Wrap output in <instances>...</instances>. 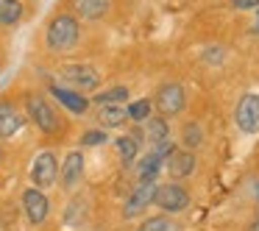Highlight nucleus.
Here are the masks:
<instances>
[{"label": "nucleus", "mask_w": 259, "mask_h": 231, "mask_svg": "<svg viewBox=\"0 0 259 231\" xmlns=\"http://www.w3.org/2000/svg\"><path fill=\"white\" fill-rule=\"evenodd\" d=\"M156 178H148V181H140V187H137L134 192H131V198L125 201V209L123 214L125 217H137V214H142L148 206L153 203V195H156Z\"/></svg>", "instance_id": "nucleus-9"}, {"label": "nucleus", "mask_w": 259, "mask_h": 231, "mask_svg": "<svg viewBox=\"0 0 259 231\" xmlns=\"http://www.w3.org/2000/svg\"><path fill=\"white\" fill-rule=\"evenodd\" d=\"M59 178V162L53 151H42L34 156V164H31V181H34L36 190H48L53 187Z\"/></svg>", "instance_id": "nucleus-4"}, {"label": "nucleus", "mask_w": 259, "mask_h": 231, "mask_svg": "<svg viewBox=\"0 0 259 231\" xmlns=\"http://www.w3.org/2000/svg\"><path fill=\"white\" fill-rule=\"evenodd\" d=\"M128 120V112L125 106H98V123L103 128H117Z\"/></svg>", "instance_id": "nucleus-17"}, {"label": "nucleus", "mask_w": 259, "mask_h": 231, "mask_svg": "<svg viewBox=\"0 0 259 231\" xmlns=\"http://www.w3.org/2000/svg\"><path fill=\"white\" fill-rule=\"evenodd\" d=\"M51 95L56 98V101L62 103V106L67 109L70 114H84L87 109H90V101H87L81 92L70 89V86H56V84H53V86H51Z\"/></svg>", "instance_id": "nucleus-10"}, {"label": "nucleus", "mask_w": 259, "mask_h": 231, "mask_svg": "<svg viewBox=\"0 0 259 231\" xmlns=\"http://www.w3.org/2000/svg\"><path fill=\"white\" fill-rule=\"evenodd\" d=\"M25 109H28L31 123H34L42 134L56 136L59 131H62V120H59L56 109H53L42 95H28V98H25Z\"/></svg>", "instance_id": "nucleus-2"}, {"label": "nucleus", "mask_w": 259, "mask_h": 231, "mask_svg": "<svg viewBox=\"0 0 259 231\" xmlns=\"http://www.w3.org/2000/svg\"><path fill=\"white\" fill-rule=\"evenodd\" d=\"M256 192H259V190H256Z\"/></svg>", "instance_id": "nucleus-29"}, {"label": "nucleus", "mask_w": 259, "mask_h": 231, "mask_svg": "<svg viewBox=\"0 0 259 231\" xmlns=\"http://www.w3.org/2000/svg\"><path fill=\"white\" fill-rule=\"evenodd\" d=\"M153 203H156L162 212H184L190 206V192L179 184H164V187H156V195H153Z\"/></svg>", "instance_id": "nucleus-5"}, {"label": "nucleus", "mask_w": 259, "mask_h": 231, "mask_svg": "<svg viewBox=\"0 0 259 231\" xmlns=\"http://www.w3.org/2000/svg\"><path fill=\"white\" fill-rule=\"evenodd\" d=\"M112 0H73V12L81 20H101L109 14Z\"/></svg>", "instance_id": "nucleus-14"}, {"label": "nucleus", "mask_w": 259, "mask_h": 231, "mask_svg": "<svg viewBox=\"0 0 259 231\" xmlns=\"http://www.w3.org/2000/svg\"><path fill=\"white\" fill-rule=\"evenodd\" d=\"M0 162H3V148H0Z\"/></svg>", "instance_id": "nucleus-28"}, {"label": "nucleus", "mask_w": 259, "mask_h": 231, "mask_svg": "<svg viewBox=\"0 0 259 231\" xmlns=\"http://www.w3.org/2000/svg\"><path fill=\"white\" fill-rule=\"evenodd\" d=\"M253 31L259 34V9H256V25H253Z\"/></svg>", "instance_id": "nucleus-26"}, {"label": "nucleus", "mask_w": 259, "mask_h": 231, "mask_svg": "<svg viewBox=\"0 0 259 231\" xmlns=\"http://www.w3.org/2000/svg\"><path fill=\"white\" fill-rule=\"evenodd\" d=\"M251 231H259V220H256V223H251Z\"/></svg>", "instance_id": "nucleus-27"}, {"label": "nucleus", "mask_w": 259, "mask_h": 231, "mask_svg": "<svg viewBox=\"0 0 259 231\" xmlns=\"http://www.w3.org/2000/svg\"><path fill=\"white\" fill-rule=\"evenodd\" d=\"M59 175H62V187H64V190H73V187L78 184L81 175H84V156H81V151L67 153V159H64Z\"/></svg>", "instance_id": "nucleus-12"}, {"label": "nucleus", "mask_w": 259, "mask_h": 231, "mask_svg": "<svg viewBox=\"0 0 259 231\" xmlns=\"http://www.w3.org/2000/svg\"><path fill=\"white\" fill-rule=\"evenodd\" d=\"M140 136L142 134H125V136H117V142H114V148H117V153H120V162H123L125 167L134 164L137 153H140V145H142Z\"/></svg>", "instance_id": "nucleus-15"}, {"label": "nucleus", "mask_w": 259, "mask_h": 231, "mask_svg": "<svg viewBox=\"0 0 259 231\" xmlns=\"http://www.w3.org/2000/svg\"><path fill=\"white\" fill-rule=\"evenodd\" d=\"M25 117L20 114V109L14 103H0V140H9L23 128Z\"/></svg>", "instance_id": "nucleus-13"}, {"label": "nucleus", "mask_w": 259, "mask_h": 231, "mask_svg": "<svg viewBox=\"0 0 259 231\" xmlns=\"http://www.w3.org/2000/svg\"><path fill=\"white\" fill-rule=\"evenodd\" d=\"M145 123H148L145 136H148L151 145H159V142L170 140V128H167V120H164V117H148Z\"/></svg>", "instance_id": "nucleus-18"}, {"label": "nucleus", "mask_w": 259, "mask_h": 231, "mask_svg": "<svg viewBox=\"0 0 259 231\" xmlns=\"http://www.w3.org/2000/svg\"><path fill=\"white\" fill-rule=\"evenodd\" d=\"M62 81L75 92H92L101 86V75H98V70L92 64H64Z\"/></svg>", "instance_id": "nucleus-3"}, {"label": "nucleus", "mask_w": 259, "mask_h": 231, "mask_svg": "<svg viewBox=\"0 0 259 231\" xmlns=\"http://www.w3.org/2000/svg\"><path fill=\"white\" fill-rule=\"evenodd\" d=\"M137 231H176V223L167 214H156V217H148Z\"/></svg>", "instance_id": "nucleus-22"}, {"label": "nucleus", "mask_w": 259, "mask_h": 231, "mask_svg": "<svg viewBox=\"0 0 259 231\" xmlns=\"http://www.w3.org/2000/svg\"><path fill=\"white\" fill-rule=\"evenodd\" d=\"M181 142H184L187 148H198L203 142L201 128H198V125H184V136H181Z\"/></svg>", "instance_id": "nucleus-23"}, {"label": "nucleus", "mask_w": 259, "mask_h": 231, "mask_svg": "<svg viewBox=\"0 0 259 231\" xmlns=\"http://www.w3.org/2000/svg\"><path fill=\"white\" fill-rule=\"evenodd\" d=\"M81 39V23L73 12H59L45 25V45L51 53H70Z\"/></svg>", "instance_id": "nucleus-1"}, {"label": "nucleus", "mask_w": 259, "mask_h": 231, "mask_svg": "<svg viewBox=\"0 0 259 231\" xmlns=\"http://www.w3.org/2000/svg\"><path fill=\"white\" fill-rule=\"evenodd\" d=\"M25 14V3L23 0H0V28L17 25Z\"/></svg>", "instance_id": "nucleus-16"}, {"label": "nucleus", "mask_w": 259, "mask_h": 231, "mask_svg": "<svg viewBox=\"0 0 259 231\" xmlns=\"http://www.w3.org/2000/svg\"><path fill=\"white\" fill-rule=\"evenodd\" d=\"M151 109L153 103L148 101V98H142V101H134L125 112H128V120H134V123H145L148 117H151Z\"/></svg>", "instance_id": "nucleus-21"}, {"label": "nucleus", "mask_w": 259, "mask_h": 231, "mask_svg": "<svg viewBox=\"0 0 259 231\" xmlns=\"http://www.w3.org/2000/svg\"><path fill=\"white\" fill-rule=\"evenodd\" d=\"M106 142V131L103 128H92L81 136V145H103Z\"/></svg>", "instance_id": "nucleus-24"}, {"label": "nucleus", "mask_w": 259, "mask_h": 231, "mask_svg": "<svg viewBox=\"0 0 259 231\" xmlns=\"http://www.w3.org/2000/svg\"><path fill=\"white\" fill-rule=\"evenodd\" d=\"M23 209H25V217H28L31 225H42L48 220V212H51V203H48V195L36 187L23 192Z\"/></svg>", "instance_id": "nucleus-7"}, {"label": "nucleus", "mask_w": 259, "mask_h": 231, "mask_svg": "<svg viewBox=\"0 0 259 231\" xmlns=\"http://www.w3.org/2000/svg\"><path fill=\"white\" fill-rule=\"evenodd\" d=\"M164 167H167L170 178H187L195 170V156H192V151H173L164 159Z\"/></svg>", "instance_id": "nucleus-11"}, {"label": "nucleus", "mask_w": 259, "mask_h": 231, "mask_svg": "<svg viewBox=\"0 0 259 231\" xmlns=\"http://www.w3.org/2000/svg\"><path fill=\"white\" fill-rule=\"evenodd\" d=\"M164 164V156H159L156 151H151L145 159L140 162V181H148V178H156V173L162 170Z\"/></svg>", "instance_id": "nucleus-20"}, {"label": "nucleus", "mask_w": 259, "mask_h": 231, "mask_svg": "<svg viewBox=\"0 0 259 231\" xmlns=\"http://www.w3.org/2000/svg\"><path fill=\"white\" fill-rule=\"evenodd\" d=\"M234 120H237V125H240V131H245V134H259V95H253V92L242 95L240 103H237Z\"/></svg>", "instance_id": "nucleus-6"}, {"label": "nucleus", "mask_w": 259, "mask_h": 231, "mask_svg": "<svg viewBox=\"0 0 259 231\" xmlns=\"http://www.w3.org/2000/svg\"><path fill=\"white\" fill-rule=\"evenodd\" d=\"M184 89L179 84H164L162 89L156 92V109H159V117H176V114L184 109Z\"/></svg>", "instance_id": "nucleus-8"}, {"label": "nucleus", "mask_w": 259, "mask_h": 231, "mask_svg": "<svg viewBox=\"0 0 259 231\" xmlns=\"http://www.w3.org/2000/svg\"><path fill=\"white\" fill-rule=\"evenodd\" d=\"M234 9H240V12H251V9H259V0H229Z\"/></svg>", "instance_id": "nucleus-25"}, {"label": "nucleus", "mask_w": 259, "mask_h": 231, "mask_svg": "<svg viewBox=\"0 0 259 231\" xmlns=\"http://www.w3.org/2000/svg\"><path fill=\"white\" fill-rule=\"evenodd\" d=\"M92 101H95V106H123L128 101V89L125 86H112L106 92H98Z\"/></svg>", "instance_id": "nucleus-19"}]
</instances>
